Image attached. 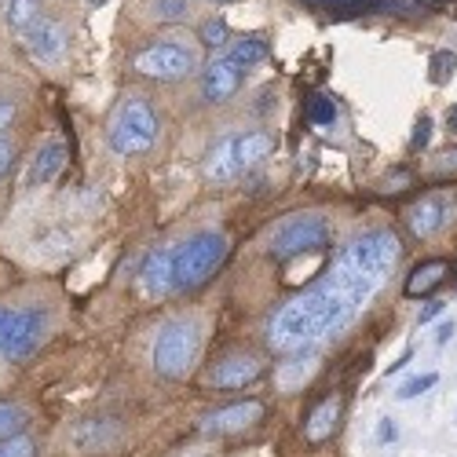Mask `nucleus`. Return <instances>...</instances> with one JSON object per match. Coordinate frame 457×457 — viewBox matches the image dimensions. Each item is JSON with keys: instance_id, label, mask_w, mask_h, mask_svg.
<instances>
[{"instance_id": "nucleus-23", "label": "nucleus", "mask_w": 457, "mask_h": 457, "mask_svg": "<svg viewBox=\"0 0 457 457\" xmlns=\"http://www.w3.org/2000/svg\"><path fill=\"white\" fill-rule=\"evenodd\" d=\"M26 425H29V413L19 403H4V399H0V439L22 436Z\"/></svg>"}, {"instance_id": "nucleus-37", "label": "nucleus", "mask_w": 457, "mask_h": 457, "mask_svg": "<svg viewBox=\"0 0 457 457\" xmlns=\"http://www.w3.org/2000/svg\"><path fill=\"white\" fill-rule=\"evenodd\" d=\"M446 129L457 136V106H450V113H446Z\"/></svg>"}, {"instance_id": "nucleus-10", "label": "nucleus", "mask_w": 457, "mask_h": 457, "mask_svg": "<svg viewBox=\"0 0 457 457\" xmlns=\"http://www.w3.org/2000/svg\"><path fill=\"white\" fill-rule=\"evenodd\" d=\"M260 373H263V362H260L256 355L238 352V355L220 359V362L209 370V385L220 388V392H242V388L253 385V380H260Z\"/></svg>"}, {"instance_id": "nucleus-2", "label": "nucleus", "mask_w": 457, "mask_h": 457, "mask_svg": "<svg viewBox=\"0 0 457 457\" xmlns=\"http://www.w3.org/2000/svg\"><path fill=\"white\" fill-rule=\"evenodd\" d=\"M275 150V139L263 132V129H253V132H231L212 143V150L202 162V172L209 183H231L238 179L242 172L256 169L263 158H271Z\"/></svg>"}, {"instance_id": "nucleus-18", "label": "nucleus", "mask_w": 457, "mask_h": 457, "mask_svg": "<svg viewBox=\"0 0 457 457\" xmlns=\"http://www.w3.org/2000/svg\"><path fill=\"white\" fill-rule=\"evenodd\" d=\"M66 158H70V150H66L62 139L45 143V146L33 154V162H29V176H26V183H29V187H48V183L62 172Z\"/></svg>"}, {"instance_id": "nucleus-15", "label": "nucleus", "mask_w": 457, "mask_h": 457, "mask_svg": "<svg viewBox=\"0 0 457 457\" xmlns=\"http://www.w3.org/2000/svg\"><path fill=\"white\" fill-rule=\"evenodd\" d=\"M22 41H26L29 55H33L37 62H45V66L59 62V59H62V52H66V37H62V29H59L52 19L37 22L29 33H22Z\"/></svg>"}, {"instance_id": "nucleus-1", "label": "nucleus", "mask_w": 457, "mask_h": 457, "mask_svg": "<svg viewBox=\"0 0 457 457\" xmlns=\"http://www.w3.org/2000/svg\"><path fill=\"white\" fill-rule=\"evenodd\" d=\"M403 245L392 231H366L352 238L340 256L329 263V271L300 296L286 300L268 319V345L282 355L308 352L315 340L345 329L366 300L380 293L388 282Z\"/></svg>"}, {"instance_id": "nucleus-32", "label": "nucleus", "mask_w": 457, "mask_h": 457, "mask_svg": "<svg viewBox=\"0 0 457 457\" xmlns=\"http://www.w3.org/2000/svg\"><path fill=\"white\" fill-rule=\"evenodd\" d=\"M395 421H392V417H380V421H377V432H373V439L377 443H395Z\"/></svg>"}, {"instance_id": "nucleus-17", "label": "nucleus", "mask_w": 457, "mask_h": 457, "mask_svg": "<svg viewBox=\"0 0 457 457\" xmlns=\"http://www.w3.org/2000/svg\"><path fill=\"white\" fill-rule=\"evenodd\" d=\"M118 436H121V428H118V421L113 417H88V421H81V425H73V446L78 450H88V453H99V450H106V446H113L118 443Z\"/></svg>"}, {"instance_id": "nucleus-16", "label": "nucleus", "mask_w": 457, "mask_h": 457, "mask_svg": "<svg viewBox=\"0 0 457 457\" xmlns=\"http://www.w3.org/2000/svg\"><path fill=\"white\" fill-rule=\"evenodd\" d=\"M139 282H143V293L146 296H169L176 293V282H172V249H154L143 268H139Z\"/></svg>"}, {"instance_id": "nucleus-8", "label": "nucleus", "mask_w": 457, "mask_h": 457, "mask_svg": "<svg viewBox=\"0 0 457 457\" xmlns=\"http://www.w3.org/2000/svg\"><path fill=\"white\" fill-rule=\"evenodd\" d=\"M263 403L256 399H242V403H227L220 410H212L209 417H202V436H242L249 428H256L263 421Z\"/></svg>"}, {"instance_id": "nucleus-29", "label": "nucleus", "mask_w": 457, "mask_h": 457, "mask_svg": "<svg viewBox=\"0 0 457 457\" xmlns=\"http://www.w3.org/2000/svg\"><path fill=\"white\" fill-rule=\"evenodd\" d=\"M223 41H227V22L223 19L202 22V45L205 48H223Z\"/></svg>"}, {"instance_id": "nucleus-19", "label": "nucleus", "mask_w": 457, "mask_h": 457, "mask_svg": "<svg viewBox=\"0 0 457 457\" xmlns=\"http://www.w3.org/2000/svg\"><path fill=\"white\" fill-rule=\"evenodd\" d=\"M446 275H450V263H446V260H425L421 268H413V271H410V278H406L403 293H406L410 300L428 296V293H436V289L443 286V278H446Z\"/></svg>"}, {"instance_id": "nucleus-38", "label": "nucleus", "mask_w": 457, "mask_h": 457, "mask_svg": "<svg viewBox=\"0 0 457 457\" xmlns=\"http://www.w3.org/2000/svg\"><path fill=\"white\" fill-rule=\"evenodd\" d=\"M212 4H227V0H212Z\"/></svg>"}, {"instance_id": "nucleus-36", "label": "nucleus", "mask_w": 457, "mask_h": 457, "mask_svg": "<svg viewBox=\"0 0 457 457\" xmlns=\"http://www.w3.org/2000/svg\"><path fill=\"white\" fill-rule=\"evenodd\" d=\"M450 337H453V322H443V329H439V340H436V345L443 348V345H446V340H450Z\"/></svg>"}, {"instance_id": "nucleus-30", "label": "nucleus", "mask_w": 457, "mask_h": 457, "mask_svg": "<svg viewBox=\"0 0 457 457\" xmlns=\"http://www.w3.org/2000/svg\"><path fill=\"white\" fill-rule=\"evenodd\" d=\"M183 15H187V0H154V19L179 22Z\"/></svg>"}, {"instance_id": "nucleus-13", "label": "nucleus", "mask_w": 457, "mask_h": 457, "mask_svg": "<svg viewBox=\"0 0 457 457\" xmlns=\"http://www.w3.org/2000/svg\"><path fill=\"white\" fill-rule=\"evenodd\" d=\"M340 417H345V399L333 392V395H326L319 406H312L308 421H303V439L315 443V446L326 443V439L340 428Z\"/></svg>"}, {"instance_id": "nucleus-34", "label": "nucleus", "mask_w": 457, "mask_h": 457, "mask_svg": "<svg viewBox=\"0 0 457 457\" xmlns=\"http://www.w3.org/2000/svg\"><path fill=\"white\" fill-rule=\"evenodd\" d=\"M12 118H15V103L0 96V136H4V129L12 125Z\"/></svg>"}, {"instance_id": "nucleus-14", "label": "nucleus", "mask_w": 457, "mask_h": 457, "mask_svg": "<svg viewBox=\"0 0 457 457\" xmlns=\"http://www.w3.org/2000/svg\"><path fill=\"white\" fill-rule=\"evenodd\" d=\"M315 8L329 12V15H340V19H355V15H366V12H406L413 15L417 0H312Z\"/></svg>"}, {"instance_id": "nucleus-25", "label": "nucleus", "mask_w": 457, "mask_h": 457, "mask_svg": "<svg viewBox=\"0 0 457 457\" xmlns=\"http://www.w3.org/2000/svg\"><path fill=\"white\" fill-rule=\"evenodd\" d=\"M308 121L312 125H333L337 121V106L326 96H308Z\"/></svg>"}, {"instance_id": "nucleus-3", "label": "nucleus", "mask_w": 457, "mask_h": 457, "mask_svg": "<svg viewBox=\"0 0 457 457\" xmlns=\"http://www.w3.org/2000/svg\"><path fill=\"white\" fill-rule=\"evenodd\" d=\"M227 253H231V242H227L220 231H198V235L183 238L179 245H172V282H176V293L202 289L223 268Z\"/></svg>"}, {"instance_id": "nucleus-24", "label": "nucleus", "mask_w": 457, "mask_h": 457, "mask_svg": "<svg viewBox=\"0 0 457 457\" xmlns=\"http://www.w3.org/2000/svg\"><path fill=\"white\" fill-rule=\"evenodd\" d=\"M453 73H457V52L439 48V52L428 55V78H432V85H446Z\"/></svg>"}, {"instance_id": "nucleus-4", "label": "nucleus", "mask_w": 457, "mask_h": 457, "mask_svg": "<svg viewBox=\"0 0 457 457\" xmlns=\"http://www.w3.org/2000/svg\"><path fill=\"white\" fill-rule=\"evenodd\" d=\"M202 355V322L195 319H172L158 329L154 352H150V366L165 380H183L195 370Z\"/></svg>"}, {"instance_id": "nucleus-9", "label": "nucleus", "mask_w": 457, "mask_h": 457, "mask_svg": "<svg viewBox=\"0 0 457 457\" xmlns=\"http://www.w3.org/2000/svg\"><path fill=\"white\" fill-rule=\"evenodd\" d=\"M45 333H48V312H41V308L19 312L15 315V326H12V340H8V348H4V359L8 362L29 359L37 348H41Z\"/></svg>"}, {"instance_id": "nucleus-11", "label": "nucleus", "mask_w": 457, "mask_h": 457, "mask_svg": "<svg viewBox=\"0 0 457 457\" xmlns=\"http://www.w3.org/2000/svg\"><path fill=\"white\" fill-rule=\"evenodd\" d=\"M406 223H410V231H413L417 238H436L439 231H446V223H450V205H446V198H439V195L417 198V202L406 209Z\"/></svg>"}, {"instance_id": "nucleus-35", "label": "nucleus", "mask_w": 457, "mask_h": 457, "mask_svg": "<svg viewBox=\"0 0 457 457\" xmlns=\"http://www.w3.org/2000/svg\"><path fill=\"white\" fill-rule=\"evenodd\" d=\"M439 312H443V300H432L428 308L421 312V319H417V322H421V326H428V322H436V319H439Z\"/></svg>"}, {"instance_id": "nucleus-20", "label": "nucleus", "mask_w": 457, "mask_h": 457, "mask_svg": "<svg viewBox=\"0 0 457 457\" xmlns=\"http://www.w3.org/2000/svg\"><path fill=\"white\" fill-rule=\"evenodd\" d=\"M223 59L249 73L253 66H260L263 59H268V41H260V37H242V41H235L231 48L223 52Z\"/></svg>"}, {"instance_id": "nucleus-33", "label": "nucleus", "mask_w": 457, "mask_h": 457, "mask_svg": "<svg viewBox=\"0 0 457 457\" xmlns=\"http://www.w3.org/2000/svg\"><path fill=\"white\" fill-rule=\"evenodd\" d=\"M12 165H15V146L8 139H0V179L12 172Z\"/></svg>"}, {"instance_id": "nucleus-26", "label": "nucleus", "mask_w": 457, "mask_h": 457, "mask_svg": "<svg viewBox=\"0 0 457 457\" xmlns=\"http://www.w3.org/2000/svg\"><path fill=\"white\" fill-rule=\"evenodd\" d=\"M0 457H37V443L22 432L12 439H0Z\"/></svg>"}, {"instance_id": "nucleus-21", "label": "nucleus", "mask_w": 457, "mask_h": 457, "mask_svg": "<svg viewBox=\"0 0 457 457\" xmlns=\"http://www.w3.org/2000/svg\"><path fill=\"white\" fill-rule=\"evenodd\" d=\"M312 373H315V352L312 348L308 352H293L289 362H286V370H278V388L296 392Z\"/></svg>"}, {"instance_id": "nucleus-12", "label": "nucleus", "mask_w": 457, "mask_h": 457, "mask_svg": "<svg viewBox=\"0 0 457 457\" xmlns=\"http://www.w3.org/2000/svg\"><path fill=\"white\" fill-rule=\"evenodd\" d=\"M245 85V70H238L235 62H227L223 55L216 62H209L205 78H202V96L205 103H227L231 96H238Z\"/></svg>"}, {"instance_id": "nucleus-22", "label": "nucleus", "mask_w": 457, "mask_h": 457, "mask_svg": "<svg viewBox=\"0 0 457 457\" xmlns=\"http://www.w3.org/2000/svg\"><path fill=\"white\" fill-rule=\"evenodd\" d=\"M37 22H45L41 0H8V26H12L19 37L29 33Z\"/></svg>"}, {"instance_id": "nucleus-31", "label": "nucleus", "mask_w": 457, "mask_h": 457, "mask_svg": "<svg viewBox=\"0 0 457 457\" xmlns=\"http://www.w3.org/2000/svg\"><path fill=\"white\" fill-rule=\"evenodd\" d=\"M15 315H19V312H12V308H0V355H4L8 340H12V326H15Z\"/></svg>"}, {"instance_id": "nucleus-5", "label": "nucleus", "mask_w": 457, "mask_h": 457, "mask_svg": "<svg viewBox=\"0 0 457 457\" xmlns=\"http://www.w3.org/2000/svg\"><path fill=\"white\" fill-rule=\"evenodd\" d=\"M106 143L113 154L121 158H136V154H146L150 146L158 143V113L146 99L132 96L125 99L118 110H113V118L106 125Z\"/></svg>"}, {"instance_id": "nucleus-28", "label": "nucleus", "mask_w": 457, "mask_h": 457, "mask_svg": "<svg viewBox=\"0 0 457 457\" xmlns=\"http://www.w3.org/2000/svg\"><path fill=\"white\" fill-rule=\"evenodd\" d=\"M432 118L428 113H421V118H417V125H413V136H410V150H417V154H421V150H428V143H432Z\"/></svg>"}, {"instance_id": "nucleus-27", "label": "nucleus", "mask_w": 457, "mask_h": 457, "mask_svg": "<svg viewBox=\"0 0 457 457\" xmlns=\"http://www.w3.org/2000/svg\"><path fill=\"white\" fill-rule=\"evenodd\" d=\"M439 385V373H421V377H410L406 385L399 388V399H417V395H425L428 388Z\"/></svg>"}, {"instance_id": "nucleus-7", "label": "nucleus", "mask_w": 457, "mask_h": 457, "mask_svg": "<svg viewBox=\"0 0 457 457\" xmlns=\"http://www.w3.org/2000/svg\"><path fill=\"white\" fill-rule=\"evenodd\" d=\"M132 70L150 81H183L195 73V52L179 41H154L143 52H136Z\"/></svg>"}, {"instance_id": "nucleus-6", "label": "nucleus", "mask_w": 457, "mask_h": 457, "mask_svg": "<svg viewBox=\"0 0 457 457\" xmlns=\"http://www.w3.org/2000/svg\"><path fill=\"white\" fill-rule=\"evenodd\" d=\"M333 238L329 231V220L322 212H300V216H289L275 227V235L268 242V253L275 260H296L303 253H319L326 249Z\"/></svg>"}]
</instances>
